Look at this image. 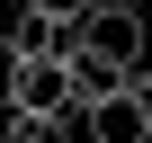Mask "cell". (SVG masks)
Here are the masks:
<instances>
[{
    "mask_svg": "<svg viewBox=\"0 0 152 143\" xmlns=\"http://www.w3.org/2000/svg\"><path fill=\"white\" fill-rule=\"evenodd\" d=\"M9 107H27V116H81V107H72V54H27Z\"/></svg>",
    "mask_w": 152,
    "mask_h": 143,
    "instance_id": "6da1fadb",
    "label": "cell"
},
{
    "mask_svg": "<svg viewBox=\"0 0 152 143\" xmlns=\"http://www.w3.org/2000/svg\"><path fill=\"white\" fill-rule=\"evenodd\" d=\"M18 63H27V54H18L9 36H0V107H9V90H18Z\"/></svg>",
    "mask_w": 152,
    "mask_h": 143,
    "instance_id": "3957f363",
    "label": "cell"
},
{
    "mask_svg": "<svg viewBox=\"0 0 152 143\" xmlns=\"http://www.w3.org/2000/svg\"><path fill=\"white\" fill-rule=\"evenodd\" d=\"M36 9H45V18H63V27H81V18H90V0H36Z\"/></svg>",
    "mask_w": 152,
    "mask_h": 143,
    "instance_id": "277c9868",
    "label": "cell"
},
{
    "mask_svg": "<svg viewBox=\"0 0 152 143\" xmlns=\"http://www.w3.org/2000/svg\"><path fill=\"white\" fill-rule=\"evenodd\" d=\"M143 143H152V134H143Z\"/></svg>",
    "mask_w": 152,
    "mask_h": 143,
    "instance_id": "8992f818",
    "label": "cell"
},
{
    "mask_svg": "<svg viewBox=\"0 0 152 143\" xmlns=\"http://www.w3.org/2000/svg\"><path fill=\"white\" fill-rule=\"evenodd\" d=\"M125 90H134V63H116V54L72 36V107H99V98H125Z\"/></svg>",
    "mask_w": 152,
    "mask_h": 143,
    "instance_id": "7a4b0ae2",
    "label": "cell"
},
{
    "mask_svg": "<svg viewBox=\"0 0 152 143\" xmlns=\"http://www.w3.org/2000/svg\"><path fill=\"white\" fill-rule=\"evenodd\" d=\"M134 98H143V116H152V54L134 63Z\"/></svg>",
    "mask_w": 152,
    "mask_h": 143,
    "instance_id": "5b68a950",
    "label": "cell"
}]
</instances>
